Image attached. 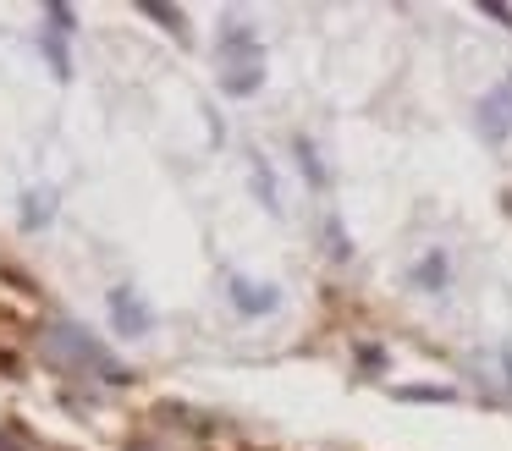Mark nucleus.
<instances>
[{
    "mask_svg": "<svg viewBox=\"0 0 512 451\" xmlns=\"http://www.w3.org/2000/svg\"><path fill=\"white\" fill-rule=\"evenodd\" d=\"M45 358L61 363V369H72V374H94V380H105V385H133V369H127L105 341H94L83 325H67V319L45 330Z\"/></svg>",
    "mask_w": 512,
    "mask_h": 451,
    "instance_id": "obj_1",
    "label": "nucleus"
},
{
    "mask_svg": "<svg viewBox=\"0 0 512 451\" xmlns=\"http://www.w3.org/2000/svg\"><path fill=\"white\" fill-rule=\"evenodd\" d=\"M105 308H111L116 336H149V330H155V308H149L133 286H111V292H105Z\"/></svg>",
    "mask_w": 512,
    "mask_h": 451,
    "instance_id": "obj_2",
    "label": "nucleus"
},
{
    "mask_svg": "<svg viewBox=\"0 0 512 451\" xmlns=\"http://www.w3.org/2000/svg\"><path fill=\"white\" fill-rule=\"evenodd\" d=\"M226 303L237 308L243 319H265L281 308V292L270 281H248V275H226Z\"/></svg>",
    "mask_w": 512,
    "mask_h": 451,
    "instance_id": "obj_3",
    "label": "nucleus"
},
{
    "mask_svg": "<svg viewBox=\"0 0 512 451\" xmlns=\"http://www.w3.org/2000/svg\"><path fill=\"white\" fill-rule=\"evenodd\" d=\"M474 116H479V132H485L490 143H501V138H507V132H512V72L501 77V83L490 88L485 99H479V105H474Z\"/></svg>",
    "mask_w": 512,
    "mask_h": 451,
    "instance_id": "obj_4",
    "label": "nucleus"
},
{
    "mask_svg": "<svg viewBox=\"0 0 512 451\" xmlns=\"http://www.w3.org/2000/svg\"><path fill=\"white\" fill-rule=\"evenodd\" d=\"M215 61L221 66H248V61H265V44H259V28L248 22H226L221 39H215Z\"/></svg>",
    "mask_w": 512,
    "mask_h": 451,
    "instance_id": "obj_5",
    "label": "nucleus"
},
{
    "mask_svg": "<svg viewBox=\"0 0 512 451\" xmlns=\"http://www.w3.org/2000/svg\"><path fill=\"white\" fill-rule=\"evenodd\" d=\"M408 281L419 286V292H430V297H441L446 292V281H452V259H446L441 248H430L424 259H413V270H408Z\"/></svg>",
    "mask_w": 512,
    "mask_h": 451,
    "instance_id": "obj_6",
    "label": "nucleus"
},
{
    "mask_svg": "<svg viewBox=\"0 0 512 451\" xmlns=\"http://www.w3.org/2000/svg\"><path fill=\"white\" fill-rule=\"evenodd\" d=\"M265 88V61H248V66H221V94L226 99H254Z\"/></svg>",
    "mask_w": 512,
    "mask_h": 451,
    "instance_id": "obj_7",
    "label": "nucleus"
},
{
    "mask_svg": "<svg viewBox=\"0 0 512 451\" xmlns=\"http://www.w3.org/2000/svg\"><path fill=\"white\" fill-rule=\"evenodd\" d=\"M17 220H23V231L50 226V220H56V193H50V187H45V193H39V187H34V193H23V215H17Z\"/></svg>",
    "mask_w": 512,
    "mask_h": 451,
    "instance_id": "obj_8",
    "label": "nucleus"
},
{
    "mask_svg": "<svg viewBox=\"0 0 512 451\" xmlns=\"http://www.w3.org/2000/svg\"><path fill=\"white\" fill-rule=\"evenodd\" d=\"M39 50H45L56 83H72V50H67V39H56V33H39Z\"/></svg>",
    "mask_w": 512,
    "mask_h": 451,
    "instance_id": "obj_9",
    "label": "nucleus"
},
{
    "mask_svg": "<svg viewBox=\"0 0 512 451\" xmlns=\"http://www.w3.org/2000/svg\"><path fill=\"white\" fill-rule=\"evenodd\" d=\"M292 154H298V171H303V182H309V187L331 182V176H325V165H320V149H314L309 138H292Z\"/></svg>",
    "mask_w": 512,
    "mask_h": 451,
    "instance_id": "obj_10",
    "label": "nucleus"
},
{
    "mask_svg": "<svg viewBox=\"0 0 512 451\" xmlns=\"http://www.w3.org/2000/svg\"><path fill=\"white\" fill-rule=\"evenodd\" d=\"M45 33L72 39V33H78V11H72L67 0H45Z\"/></svg>",
    "mask_w": 512,
    "mask_h": 451,
    "instance_id": "obj_11",
    "label": "nucleus"
},
{
    "mask_svg": "<svg viewBox=\"0 0 512 451\" xmlns=\"http://www.w3.org/2000/svg\"><path fill=\"white\" fill-rule=\"evenodd\" d=\"M248 182H254V198H259V204H265L270 215H281V187H276V176H270L265 160H254V176H248Z\"/></svg>",
    "mask_w": 512,
    "mask_h": 451,
    "instance_id": "obj_12",
    "label": "nucleus"
},
{
    "mask_svg": "<svg viewBox=\"0 0 512 451\" xmlns=\"http://www.w3.org/2000/svg\"><path fill=\"white\" fill-rule=\"evenodd\" d=\"M452 385H397V402H452Z\"/></svg>",
    "mask_w": 512,
    "mask_h": 451,
    "instance_id": "obj_13",
    "label": "nucleus"
},
{
    "mask_svg": "<svg viewBox=\"0 0 512 451\" xmlns=\"http://www.w3.org/2000/svg\"><path fill=\"white\" fill-rule=\"evenodd\" d=\"M138 11H144V17H155L160 28L182 33V11H177V6H160V0H138Z\"/></svg>",
    "mask_w": 512,
    "mask_h": 451,
    "instance_id": "obj_14",
    "label": "nucleus"
},
{
    "mask_svg": "<svg viewBox=\"0 0 512 451\" xmlns=\"http://www.w3.org/2000/svg\"><path fill=\"white\" fill-rule=\"evenodd\" d=\"M325 242H331V259H353V242H347L342 220H325Z\"/></svg>",
    "mask_w": 512,
    "mask_h": 451,
    "instance_id": "obj_15",
    "label": "nucleus"
},
{
    "mask_svg": "<svg viewBox=\"0 0 512 451\" xmlns=\"http://www.w3.org/2000/svg\"><path fill=\"white\" fill-rule=\"evenodd\" d=\"M479 11H485L490 22H501V28L512 33V6H501V0H479Z\"/></svg>",
    "mask_w": 512,
    "mask_h": 451,
    "instance_id": "obj_16",
    "label": "nucleus"
},
{
    "mask_svg": "<svg viewBox=\"0 0 512 451\" xmlns=\"http://www.w3.org/2000/svg\"><path fill=\"white\" fill-rule=\"evenodd\" d=\"M0 451H23V446H17V440L6 435V429H0Z\"/></svg>",
    "mask_w": 512,
    "mask_h": 451,
    "instance_id": "obj_17",
    "label": "nucleus"
},
{
    "mask_svg": "<svg viewBox=\"0 0 512 451\" xmlns=\"http://www.w3.org/2000/svg\"><path fill=\"white\" fill-rule=\"evenodd\" d=\"M127 451H155V446H149V440H133V446H127Z\"/></svg>",
    "mask_w": 512,
    "mask_h": 451,
    "instance_id": "obj_18",
    "label": "nucleus"
},
{
    "mask_svg": "<svg viewBox=\"0 0 512 451\" xmlns=\"http://www.w3.org/2000/svg\"><path fill=\"white\" fill-rule=\"evenodd\" d=\"M501 204H507V215H512V193H501Z\"/></svg>",
    "mask_w": 512,
    "mask_h": 451,
    "instance_id": "obj_19",
    "label": "nucleus"
}]
</instances>
